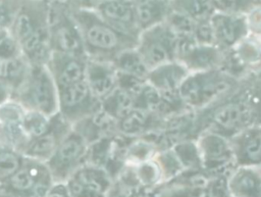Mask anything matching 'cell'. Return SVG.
<instances>
[{
    "label": "cell",
    "mask_w": 261,
    "mask_h": 197,
    "mask_svg": "<svg viewBox=\"0 0 261 197\" xmlns=\"http://www.w3.org/2000/svg\"><path fill=\"white\" fill-rule=\"evenodd\" d=\"M48 28L52 52L87 56L80 29L64 0H51Z\"/></svg>",
    "instance_id": "obj_5"
},
{
    "label": "cell",
    "mask_w": 261,
    "mask_h": 197,
    "mask_svg": "<svg viewBox=\"0 0 261 197\" xmlns=\"http://www.w3.org/2000/svg\"><path fill=\"white\" fill-rule=\"evenodd\" d=\"M170 7L195 22L209 20L216 11L214 0H170Z\"/></svg>",
    "instance_id": "obj_26"
},
{
    "label": "cell",
    "mask_w": 261,
    "mask_h": 197,
    "mask_svg": "<svg viewBox=\"0 0 261 197\" xmlns=\"http://www.w3.org/2000/svg\"><path fill=\"white\" fill-rule=\"evenodd\" d=\"M0 68H1V61H0Z\"/></svg>",
    "instance_id": "obj_42"
},
{
    "label": "cell",
    "mask_w": 261,
    "mask_h": 197,
    "mask_svg": "<svg viewBox=\"0 0 261 197\" xmlns=\"http://www.w3.org/2000/svg\"><path fill=\"white\" fill-rule=\"evenodd\" d=\"M21 0H0V29L10 30Z\"/></svg>",
    "instance_id": "obj_35"
},
{
    "label": "cell",
    "mask_w": 261,
    "mask_h": 197,
    "mask_svg": "<svg viewBox=\"0 0 261 197\" xmlns=\"http://www.w3.org/2000/svg\"><path fill=\"white\" fill-rule=\"evenodd\" d=\"M85 81L93 95L102 101L118 86V72L109 61L87 59Z\"/></svg>",
    "instance_id": "obj_20"
},
{
    "label": "cell",
    "mask_w": 261,
    "mask_h": 197,
    "mask_svg": "<svg viewBox=\"0 0 261 197\" xmlns=\"http://www.w3.org/2000/svg\"><path fill=\"white\" fill-rule=\"evenodd\" d=\"M53 116L50 117L40 111L24 109L23 126L30 142L45 135L52 127Z\"/></svg>",
    "instance_id": "obj_30"
},
{
    "label": "cell",
    "mask_w": 261,
    "mask_h": 197,
    "mask_svg": "<svg viewBox=\"0 0 261 197\" xmlns=\"http://www.w3.org/2000/svg\"><path fill=\"white\" fill-rule=\"evenodd\" d=\"M245 86L249 102L256 113L258 124H261V69L248 73L245 77Z\"/></svg>",
    "instance_id": "obj_31"
},
{
    "label": "cell",
    "mask_w": 261,
    "mask_h": 197,
    "mask_svg": "<svg viewBox=\"0 0 261 197\" xmlns=\"http://www.w3.org/2000/svg\"><path fill=\"white\" fill-rule=\"evenodd\" d=\"M89 146L88 142L71 128L45 162L53 183H65L79 167L87 162Z\"/></svg>",
    "instance_id": "obj_7"
},
{
    "label": "cell",
    "mask_w": 261,
    "mask_h": 197,
    "mask_svg": "<svg viewBox=\"0 0 261 197\" xmlns=\"http://www.w3.org/2000/svg\"><path fill=\"white\" fill-rule=\"evenodd\" d=\"M111 63L114 65L118 73L125 75L137 80L145 81L149 69L144 64L136 48L125 50L119 53Z\"/></svg>",
    "instance_id": "obj_27"
},
{
    "label": "cell",
    "mask_w": 261,
    "mask_h": 197,
    "mask_svg": "<svg viewBox=\"0 0 261 197\" xmlns=\"http://www.w3.org/2000/svg\"><path fill=\"white\" fill-rule=\"evenodd\" d=\"M135 107V94L118 86L101 101V109L115 121L123 118Z\"/></svg>",
    "instance_id": "obj_25"
},
{
    "label": "cell",
    "mask_w": 261,
    "mask_h": 197,
    "mask_svg": "<svg viewBox=\"0 0 261 197\" xmlns=\"http://www.w3.org/2000/svg\"><path fill=\"white\" fill-rule=\"evenodd\" d=\"M71 13L80 29L88 58L111 62L119 53L136 48L138 37L117 31L95 10L71 9Z\"/></svg>",
    "instance_id": "obj_2"
},
{
    "label": "cell",
    "mask_w": 261,
    "mask_h": 197,
    "mask_svg": "<svg viewBox=\"0 0 261 197\" xmlns=\"http://www.w3.org/2000/svg\"><path fill=\"white\" fill-rule=\"evenodd\" d=\"M0 186H1V185H0Z\"/></svg>",
    "instance_id": "obj_43"
},
{
    "label": "cell",
    "mask_w": 261,
    "mask_h": 197,
    "mask_svg": "<svg viewBox=\"0 0 261 197\" xmlns=\"http://www.w3.org/2000/svg\"><path fill=\"white\" fill-rule=\"evenodd\" d=\"M226 59L242 67L246 75L259 69L261 66V35L249 33L230 51L226 52Z\"/></svg>",
    "instance_id": "obj_22"
},
{
    "label": "cell",
    "mask_w": 261,
    "mask_h": 197,
    "mask_svg": "<svg viewBox=\"0 0 261 197\" xmlns=\"http://www.w3.org/2000/svg\"><path fill=\"white\" fill-rule=\"evenodd\" d=\"M234 166L261 167V124L251 125L228 138Z\"/></svg>",
    "instance_id": "obj_15"
},
{
    "label": "cell",
    "mask_w": 261,
    "mask_h": 197,
    "mask_svg": "<svg viewBox=\"0 0 261 197\" xmlns=\"http://www.w3.org/2000/svg\"><path fill=\"white\" fill-rule=\"evenodd\" d=\"M71 9L94 10L100 3L105 0H64Z\"/></svg>",
    "instance_id": "obj_38"
},
{
    "label": "cell",
    "mask_w": 261,
    "mask_h": 197,
    "mask_svg": "<svg viewBox=\"0 0 261 197\" xmlns=\"http://www.w3.org/2000/svg\"><path fill=\"white\" fill-rule=\"evenodd\" d=\"M87 56L52 52L47 67L55 82L57 90L85 80Z\"/></svg>",
    "instance_id": "obj_16"
},
{
    "label": "cell",
    "mask_w": 261,
    "mask_h": 197,
    "mask_svg": "<svg viewBox=\"0 0 261 197\" xmlns=\"http://www.w3.org/2000/svg\"><path fill=\"white\" fill-rule=\"evenodd\" d=\"M225 188L228 197H261V167H232Z\"/></svg>",
    "instance_id": "obj_21"
},
{
    "label": "cell",
    "mask_w": 261,
    "mask_h": 197,
    "mask_svg": "<svg viewBox=\"0 0 261 197\" xmlns=\"http://www.w3.org/2000/svg\"><path fill=\"white\" fill-rule=\"evenodd\" d=\"M216 11L246 15L253 8L261 5V0H214Z\"/></svg>",
    "instance_id": "obj_32"
},
{
    "label": "cell",
    "mask_w": 261,
    "mask_h": 197,
    "mask_svg": "<svg viewBox=\"0 0 261 197\" xmlns=\"http://www.w3.org/2000/svg\"><path fill=\"white\" fill-rule=\"evenodd\" d=\"M101 109L86 81L58 90V113L71 127Z\"/></svg>",
    "instance_id": "obj_9"
},
{
    "label": "cell",
    "mask_w": 261,
    "mask_h": 197,
    "mask_svg": "<svg viewBox=\"0 0 261 197\" xmlns=\"http://www.w3.org/2000/svg\"><path fill=\"white\" fill-rule=\"evenodd\" d=\"M67 181H71L82 188L106 195L114 182L105 168L88 162L79 167Z\"/></svg>",
    "instance_id": "obj_24"
},
{
    "label": "cell",
    "mask_w": 261,
    "mask_h": 197,
    "mask_svg": "<svg viewBox=\"0 0 261 197\" xmlns=\"http://www.w3.org/2000/svg\"><path fill=\"white\" fill-rule=\"evenodd\" d=\"M45 197H70L65 183H54Z\"/></svg>",
    "instance_id": "obj_39"
},
{
    "label": "cell",
    "mask_w": 261,
    "mask_h": 197,
    "mask_svg": "<svg viewBox=\"0 0 261 197\" xmlns=\"http://www.w3.org/2000/svg\"><path fill=\"white\" fill-rule=\"evenodd\" d=\"M51 0H21L10 32L20 45L31 35L48 27Z\"/></svg>",
    "instance_id": "obj_11"
},
{
    "label": "cell",
    "mask_w": 261,
    "mask_h": 197,
    "mask_svg": "<svg viewBox=\"0 0 261 197\" xmlns=\"http://www.w3.org/2000/svg\"><path fill=\"white\" fill-rule=\"evenodd\" d=\"M21 55L18 42L9 30L0 29V61H5Z\"/></svg>",
    "instance_id": "obj_34"
},
{
    "label": "cell",
    "mask_w": 261,
    "mask_h": 197,
    "mask_svg": "<svg viewBox=\"0 0 261 197\" xmlns=\"http://www.w3.org/2000/svg\"><path fill=\"white\" fill-rule=\"evenodd\" d=\"M94 10L117 31L129 36L139 37L141 31L136 20L133 1L105 0Z\"/></svg>",
    "instance_id": "obj_17"
},
{
    "label": "cell",
    "mask_w": 261,
    "mask_h": 197,
    "mask_svg": "<svg viewBox=\"0 0 261 197\" xmlns=\"http://www.w3.org/2000/svg\"><path fill=\"white\" fill-rule=\"evenodd\" d=\"M177 48L178 37L164 21L140 33L136 51L150 70L176 60Z\"/></svg>",
    "instance_id": "obj_6"
},
{
    "label": "cell",
    "mask_w": 261,
    "mask_h": 197,
    "mask_svg": "<svg viewBox=\"0 0 261 197\" xmlns=\"http://www.w3.org/2000/svg\"><path fill=\"white\" fill-rule=\"evenodd\" d=\"M53 184L45 162L24 157L20 168L1 186L25 197H45Z\"/></svg>",
    "instance_id": "obj_8"
},
{
    "label": "cell",
    "mask_w": 261,
    "mask_h": 197,
    "mask_svg": "<svg viewBox=\"0 0 261 197\" xmlns=\"http://www.w3.org/2000/svg\"><path fill=\"white\" fill-rule=\"evenodd\" d=\"M133 5L141 32L164 22L171 10L170 0H133Z\"/></svg>",
    "instance_id": "obj_23"
},
{
    "label": "cell",
    "mask_w": 261,
    "mask_h": 197,
    "mask_svg": "<svg viewBox=\"0 0 261 197\" xmlns=\"http://www.w3.org/2000/svg\"><path fill=\"white\" fill-rule=\"evenodd\" d=\"M30 67L31 65L22 54L5 61H1L0 79L8 84L14 93L27 78Z\"/></svg>",
    "instance_id": "obj_28"
},
{
    "label": "cell",
    "mask_w": 261,
    "mask_h": 197,
    "mask_svg": "<svg viewBox=\"0 0 261 197\" xmlns=\"http://www.w3.org/2000/svg\"><path fill=\"white\" fill-rule=\"evenodd\" d=\"M226 53L215 45L196 43L193 37H178L176 60L190 72L221 68Z\"/></svg>",
    "instance_id": "obj_10"
},
{
    "label": "cell",
    "mask_w": 261,
    "mask_h": 197,
    "mask_svg": "<svg viewBox=\"0 0 261 197\" xmlns=\"http://www.w3.org/2000/svg\"><path fill=\"white\" fill-rule=\"evenodd\" d=\"M71 128V125L64 120L59 113L55 114L49 132L32 140L22 152V155L28 158L46 162L54 153L60 142L70 132Z\"/></svg>",
    "instance_id": "obj_18"
},
{
    "label": "cell",
    "mask_w": 261,
    "mask_h": 197,
    "mask_svg": "<svg viewBox=\"0 0 261 197\" xmlns=\"http://www.w3.org/2000/svg\"><path fill=\"white\" fill-rule=\"evenodd\" d=\"M209 22L213 32L214 45L225 53L249 34L245 15L215 11Z\"/></svg>",
    "instance_id": "obj_14"
},
{
    "label": "cell",
    "mask_w": 261,
    "mask_h": 197,
    "mask_svg": "<svg viewBox=\"0 0 261 197\" xmlns=\"http://www.w3.org/2000/svg\"><path fill=\"white\" fill-rule=\"evenodd\" d=\"M245 16L249 33L261 35V5L253 8Z\"/></svg>",
    "instance_id": "obj_36"
},
{
    "label": "cell",
    "mask_w": 261,
    "mask_h": 197,
    "mask_svg": "<svg viewBox=\"0 0 261 197\" xmlns=\"http://www.w3.org/2000/svg\"><path fill=\"white\" fill-rule=\"evenodd\" d=\"M195 142L202 168L213 170L230 163L234 165L228 138L218 133L204 130L197 135Z\"/></svg>",
    "instance_id": "obj_12"
},
{
    "label": "cell",
    "mask_w": 261,
    "mask_h": 197,
    "mask_svg": "<svg viewBox=\"0 0 261 197\" xmlns=\"http://www.w3.org/2000/svg\"><path fill=\"white\" fill-rule=\"evenodd\" d=\"M244 78L223 68L190 72L177 90V97L189 110L198 111L236 91Z\"/></svg>",
    "instance_id": "obj_3"
},
{
    "label": "cell",
    "mask_w": 261,
    "mask_h": 197,
    "mask_svg": "<svg viewBox=\"0 0 261 197\" xmlns=\"http://www.w3.org/2000/svg\"><path fill=\"white\" fill-rule=\"evenodd\" d=\"M165 22L177 35V37H193L197 22L182 13L170 10Z\"/></svg>",
    "instance_id": "obj_33"
},
{
    "label": "cell",
    "mask_w": 261,
    "mask_h": 197,
    "mask_svg": "<svg viewBox=\"0 0 261 197\" xmlns=\"http://www.w3.org/2000/svg\"><path fill=\"white\" fill-rule=\"evenodd\" d=\"M23 155L0 142V185L6 183L22 165Z\"/></svg>",
    "instance_id": "obj_29"
},
{
    "label": "cell",
    "mask_w": 261,
    "mask_h": 197,
    "mask_svg": "<svg viewBox=\"0 0 261 197\" xmlns=\"http://www.w3.org/2000/svg\"><path fill=\"white\" fill-rule=\"evenodd\" d=\"M254 124H258V119L248 99L245 77L236 91L206 108L195 111V128L198 134L209 130L229 138Z\"/></svg>",
    "instance_id": "obj_1"
},
{
    "label": "cell",
    "mask_w": 261,
    "mask_h": 197,
    "mask_svg": "<svg viewBox=\"0 0 261 197\" xmlns=\"http://www.w3.org/2000/svg\"><path fill=\"white\" fill-rule=\"evenodd\" d=\"M190 73L178 60L163 63L149 70L145 82L161 96L177 95V90Z\"/></svg>",
    "instance_id": "obj_19"
},
{
    "label": "cell",
    "mask_w": 261,
    "mask_h": 197,
    "mask_svg": "<svg viewBox=\"0 0 261 197\" xmlns=\"http://www.w3.org/2000/svg\"><path fill=\"white\" fill-rule=\"evenodd\" d=\"M0 197H25V196H22L20 194L7 190L3 186H0Z\"/></svg>",
    "instance_id": "obj_41"
},
{
    "label": "cell",
    "mask_w": 261,
    "mask_h": 197,
    "mask_svg": "<svg viewBox=\"0 0 261 197\" xmlns=\"http://www.w3.org/2000/svg\"><path fill=\"white\" fill-rule=\"evenodd\" d=\"M24 108L15 100L0 106V142L21 153L30 143L23 126Z\"/></svg>",
    "instance_id": "obj_13"
},
{
    "label": "cell",
    "mask_w": 261,
    "mask_h": 197,
    "mask_svg": "<svg viewBox=\"0 0 261 197\" xmlns=\"http://www.w3.org/2000/svg\"><path fill=\"white\" fill-rule=\"evenodd\" d=\"M65 185L70 197H107L106 194L82 188L71 181L65 182Z\"/></svg>",
    "instance_id": "obj_37"
},
{
    "label": "cell",
    "mask_w": 261,
    "mask_h": 197,
    "mask_svg": "<svg viewBox=\"0 0 261 197\" xmlns=\"http://www.w3.org/2000/svg\"><path fill=\"white\" fill-rule=\"evenodd\" d=\"M12 89L4 81L0 79V106L7 103L12 99Z\"/></svg>",
    "instance_id": "obj_40"
},
{
    "label": "cell",
    "mask_w": 261,
    "mask_h": 197,
    "mask_svg": "<svg viewBox=\"0 0 261 197\" xmlns=\"http://www.w3.org/2000/svg\"><path fill=\"white\" fill-rule=\"evenodd\" d=\"M12 100L24 109L37 110L50 117L58 113V90L47 67L31 66L27 78L13 93Z\"/></svg>",
    "instance_id": "obj_4"
}]
</instances>
